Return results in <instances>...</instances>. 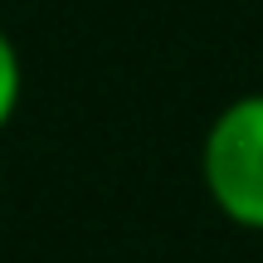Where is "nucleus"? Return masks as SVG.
<instances>
[{
    "label": "nucleus",
    "instance_id": "f03ea898",
    "mask_svg": "<svg viewBox=\"0 0 263 263\" xmlns=\"http://www.w3.org/2000/svg\"><path fill=\"white\" fill-rule=\"evenodd\" d=\"M20 93H25V64H20L15 39L0 25V132L10 127V117L20 112Z\"/></svg>",
    "mask_w": 263,
    "mask_h": 263
},
{
    "label": "nucleus",
    "instance_id": "f257e3e1",
    "mask_svg": "<svg viewBox=\"0 0 263 263\" xmlns=\"http://www.w3.org/2000/svg\"><path fill=\"white\" fill-rule=\"evenodd\" d=\"M210 205L239 229L263 234V93H239L215 112L200 146Z\"/></svg>",
    "mask_w": 263,
    "mask_h": 263
}]
</instances>
